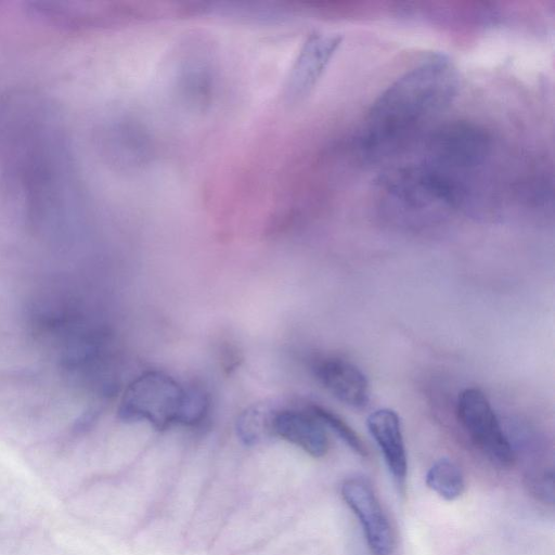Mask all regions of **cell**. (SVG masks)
<instances>
[{"instance_id":"1","label":"cell","mask_w":555,"mask_h":555,"mask_svg":"<svg viewBox=\"0 0 555 555\" xmlns=\"http://www.w3.org/2000/svg\"><path fill=\"white\" fill-rule=\"evenodd\" d=\"M457 93L459 73L450 57L423 55L385 87L344 139L349 158L363 167L393 158L431 127Z\"/></svg>"},{"instance_id":"2","label":"cell","mask_w":555,"mask_h":555,"mask_svg":"<svg viewBox=\"0 0 555 555\" xmlns=\"http://www.w3.org/2000/svg\"><path fill=\"white\" fill-rule=\"evenodd\" d=\"M188 392L189 387L163 372H144L126 388L118 416L125 422H147L158 430L168 429L182 424Z\"/></svg>"},{"instance_id":"3","label":"cell","mask_w":555,"mask_h":555,"mask_svg":"<svg viewBox=\"0 0 555 555\" xmlns=\"http://www.w3.org/2000/svg\"><path fill=\"white\" fill-rule=\"evenodd\" d=\"M457 420L474 444L500 467L514 464L515 453L487 396L478 388L464 389L456 402Z\"/></svg>"},{"instance_id":"4","label":"cell","mask_w":555,"mask_h":555,"mask_svg":"<svg viewBox=\"0 0 555 555\" xmlns=\"http://www.w3.org/2000/svg\"><path fill=\"white\" fill-rule=\"evenodd\" d=\"M340 493L359 519L372 554L390 555L395 546L392 528L371 485L363 478H349Z\"/></svg>"},{"instance_id":"5","label":"cell","mask_w":555,"mask_h":555,"mask_svg":"<svg viewBox=\"0 0 555 555\" xmlns=\"http://www.w3.org/2000/svg\"><path fill=\"white\" fill-rule=\"evenodd\" d=\"M313 372L320 384L337 400L356 409H362L367 404L369 382L352 362L327 357L314 363Z\"/></svg>"},{"instance_id":"6","label":"cell","mask_w":555,"mask_h":555,"mask_svg":"<svg viewBox=\"0 0 555 555\" xmlns=\"http://www.w3.org/2000/svg\"><path fill=\"white\" fill-rule=\"evenodd\" d=\"M271 433L313 457H323L328 451L325 428L310 411H274Z\"/></svg>"},{"instance_id":"7","label":"cell","mask_w":555,"mask_h":555,"mask_svg":"<svg viewBox=\"0 0 555 555\" xmlns=\"http://www.w3.org/2000/svg\"><path fill=\"white\" fill-rule=\"evenodd\" d=\"M366 426L389 472L397 481L402 482L406 476L408 461L398 414L391 409H378L367 416Z\"/></svg>"},{"instance_id":"8","label":"cell","mask_w":555,"mask_h":555,"mask_svg":"<svg viewBox=\"0 0 555 555\" xmlns=\"http://www.w3.org/2000/svg\"><path fill=\"white\" fill-rule=\"evenodd\" d=\"M427 487L446 501L459 499L465 490V478L456 463L449 459L436 461L427 470Z\"/></svg>"},{"instance_id":"9","label":"cell","mask_w":555,"mask_h":555,"mask_svg":"<svg viewBox=\"0 0 555 555\" xmlns=\"http://www.w3.org/2000/svg\"><path fill=\"white\" fill-rule=\"evenodd\" d=\"M274 411L263 405H254L240 414L236 429L240 438L247 444L259 441L263 435L271 431Z\"/></svg>"},{"instance_id":"10","label":"cell","mask_w":555,"mask_h":555,"mask_svg":"<svg viewBox=\"0 0 555 555\" xmlns=\"http://www.w3.org/2000/svg\"><path fill=\"white\" fill-rule=\"evenodd\" d=\"M309 411L322 423L331 428L354 453L362 457L367 456V449L359 435L336 413L320 405H311Z\"/></svg>"},{"instance_id":"11","label":"cell","mask_w":555,"mask_h":555,"mask_svg":"<svg viewBox=\"0 0 555 555\" xmlns=\"http://www.w3.org/2000/svg\"><path fill=\"white\" fill-rule=\"evenodd\" d=\"M554 475L553 470H543L529 475L525 486L535 500L544 504L554 503Z\"/></svg>"}]
</instances>
